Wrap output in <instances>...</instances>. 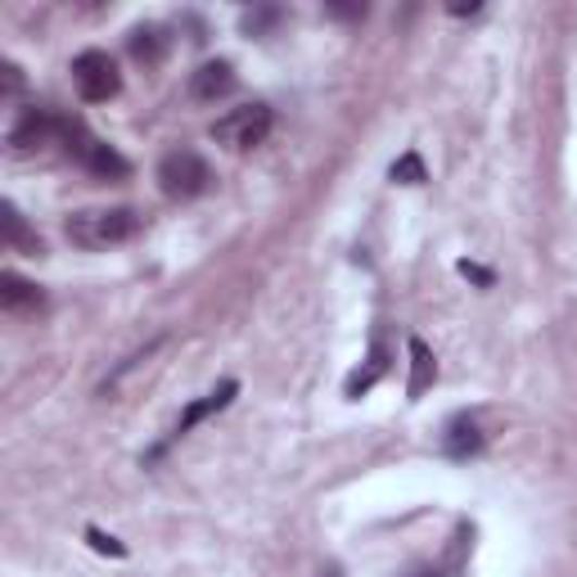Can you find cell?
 <instances>
[{
  "label": "cell",
  "mask_w": 577,
  "mask_h": 577,
  "mask_svg": "<svg viewBox=\"0 0 577 577\" xmlns=\"http://www.w3.org/2000/svg\"><path fill=\"white\" fill-rule=\"evenodd\" d=\"M0 73H5V96H10V100L23 96V68H18V64H5Z\"/></svg>",
  "instance_id": "e0dca14e"
},
{
  "label": "cell",
  "mask_w": 577,
  "mask_h": 577,
  "mask_svg": "<svg viewBox=\"0 0 577 577\" xmlns=\"http://www.w3.org/2000/svg\"><path fill=\"white\" fill-rule=\"evenodd\" d=\"M271 23H280V10H253V14H244V33L262 37Z\"/></svg>",
  "instance_id": "2e32d148"
},
{
  "label": "cell",
  "mask_w": 577,
  "mask_h": 577,
  "mask_svg": "<svg viewBox=\"0 0 577 577\" xmlns=\"http://www.w3.org/2000/svg\"><path fill=\"white\" fill-rule=\"evenodd\" d=\"M86 541H90V545H96V551H100V555H117V560H123V555H127V545H123V541H117V537H104L100 528H86Z\"/></svg>",
  "instance_id": "9a60e30c"
},
{
  "label": "cell",
  "mask_w": 577,
  "mask_h": 577,
  "mask_svg": "<svg viewBox=\"0 0 577 577\" xmlns=\"http://www.w3.org/2000/svg\"><path fill=\"white\" fill-rule=\"evenodd\" d=\"M442 451L451 455V461H469V455L482 451V429L474 415H451L447 429H442Z\"/></svg>",
  "instance_id": "ba28073f"
},
{
  "label": "cell",
  "mask_w": 577,
  "mask_h": 577,
  "mask_svg": "<svg viewBox=\"0 0 577 577\" xmlns=\"http://www.w3.org/2000/svg\"><path fill=\"white\" fill-rule=\"evenodd\" d=\"M0 226H5V244L10 249H18V253H27V258H41L46 249H41V239L33 235V230H27V222H23V212L5 199V203H0Z\"/></svg>",
  "instance_id": "4fadbf2b"
},
{
  "label": "cell",
  "mask_w": 577,
  "mask_h": 577,
  "mask_svg": "<svg viewBox=\"0 0 577 577\" xmlns=\"http://www.w3.org/2000/svg\"><path fill=\"white\" fill-rule=\"evenodd\" d=\"M235 86H239V77H235L230 59H208V64H199L190 73V100L195 104H217V100L235 96Z\"/></svg>",
  "instance_id": "8992f818"
},
{
  "label": "cell",
  "mask_w": 577,
  "mask_h": 577,
  "mask_svg": "<svg viewBox=\"0 0 577 577\" xmlns=\"http://www.w3.org/2000/svg\"><path fill=\"white\" fill-rule=\"evenodd\" d=\"M235 392H239V384H235V379H222L217 388L208 392V398H199V402H190V406H186V415H180V424H176V434H190L195 424H203L208 415L226 411V406L235 402Z\"/></svg>",
  "instance_id": "9c48e42d"
},
{
  "label": "cell",
  "mask_w": 577,
  "mask_h": 577,
  "mask_svg": "<svg viewBox=\"0 0 577 577\" xmlns=\"http://www.w3.org/2000/svg\"><path fill=\"white\" fill-rule=\"evenodd\" d=\"M172 50V37H167V27L159 23H145V27H131V37H127V54L136 59L140 68H159L163 59Z\"/></svg>",
  "instance_id": "52a82bcc"
},
{
  "label": "cell",
  "mask_w": 577,
  "mask_h": 577,
  "mask_svg": "<svg viewBox=\"0 0 577 577\" xmlns=\"http://www.w3.org/2000/svg\"><path fill=\"white\" fill-rule=\"evenodd\" d=\"M398 186H424L429 180V172H424V159L419 154H402L398 163H392V172H388Z\"/></svg>",
  "instance_id": "5bb4252c"
},
{
  "label": "cell",
  "mask_w": 577,
  "mask_h": 577,
  "mask_svg": "<svg viewBox=\"0 0 577 577\" xmlns=\"http://www.w3.org/2000/svg\"><path fill=\"white\" fill-rule=\"evenodd\" d=\"M388 366H392V361H388V348H384V339H375V343H371V356H366V366L348 375L343 392H348V398H361V392H371V388L388 375Z\"/></svg>",
  "instance_id": "7c38bea8"
},
{
  "label": "cell",
  "mask_w": 577,
  "mask_h": 577,
  "mask_svg": "<svg viewBox=\"0 0 577 577\" xmlns=\"http://www.w3.org/2000/svg\"><path fill=\"white\" fill-rule=\"evenodd\" d=\"M50 140H59V117L50 109H23L14 117V127H10V149L14 154H37V149H46Z\"/></svg>",
  "instance_id": "5b68a950"
},
{
  "label": "cell",
  "mask_w": 577,
  "mask_h": 577,
  "mask_svg": "<svg viewBox=\"0 0 577 577\" xmlns=\"http://www.w3.org/2000/svg\"><path fill=\"white\" fill-rule=\"evenodd\" d=\"M140 212L136 208H77L73 217L64 222V235L73 249H86V253H100V249H113V244H127V239L140 235Z\"/></svg>",
  "instance_id": "6da1fadb"
},
{
  "label": "cell",
  "mask_w": 577,
  "mask_h": 577,
  "mask_svg": "<svg viewBox=\"0 0 577 577\" xmlns=\"http://www.w3.org/2000/svg\"><path fill=\"white\" fill-rule=\"evenodd\" d=\"M271 127H276L271 104H239L212 123V140L222 149H230V154H249V149H258L271 136Z\"/></svg>",
  "instance_id": "7a4b0ae2"
},
{
  "label": "cell",
  "mask_w": 577,
  "mask_h": 577,
  "mask_svg": "<svg viewBox=\"0 0 577 577\" xmlns=\"http://www.w3.org/2000/svg\"><path fill=\"white\" fill-rule=\"evenodd\" d=\"M461 276H469V280H478V285H492V271H482V266H474V262H461Z\"/></svg>",
  "instance_id": "ac0fdd59"
},
{
  "label": "cell",
  "mask_w": 577,
  "mask_h": 577,
  "mask_svg": "<svg viewBox=\"0 0 577 577\" xmlns=\"http://www.w3.org/2000/svg\"><path fill=\"white\" fill-rule=\"evenodd\" d=\"M73 86L86 104H104L123 90V73H117L109 50H81L73 59Z\"/></svg>",
  "instance_id": "277c9868"
},
{
  "label": "cell",
  "mask_w": 577,
  "mask_h": 577,
  "mask_svg": "<svg viewBox=\"0 0 577 577\" xmlns=\"http://www.w3.org/2000/svg\"><path fill=\"white\" fill-rule=\"evenodd\" d=\"M159 190L167 199H199L212 190V167L199 149H172L159 163Z\"/></svg>",
  "instance_id": "3957f363"
},
{
  "label": "cell",
  "mask_w": 577,
  "mask_h": 577,
  "mask_svg": "<svg viewBox=\"0 0 577 577\" xmlns=\"http://www.w3.org/2000/svg\"><path fill=\"white\" fill-rule=\"evenodd\" d=\"M406 348H411V379H406V398H411V402H419L424 392L434 388V379H438V361H434V348L424 343V339H411Z\"/></svg>",
  "instance_id": "30bf717a"
},
{
  "label": "cell",
  "mask_w": 577,
  "mask_h": 577,
  "mask_svg": "<svg viewBox=\"0 0 577 577\" xmlns=\"http://www.w3.org/2000/svg\"><path fill=\"white\" fill-rule=\"evenodd\" d=\"M0 302H5V312H37L46 293H41V285L23 280L18 271H5V276H0Z\"/></svg>",
  "instance_id": "8fae6325"
}]
</instances>
